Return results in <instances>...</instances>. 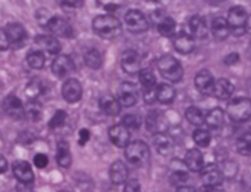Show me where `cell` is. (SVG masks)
<instances>
[{
	"label": "cell",
	"instance_id": "1",
	"mask_svg": "<svg viewBox=\"0 0 251 192\" xmlns=\"http://www.w3.org/2000/svg\"><path fill=\"white\" fill-rule=\"evenodd\" d=\"M92 28L97 35H100L101 38H107V40L115 38L121 34V23L115 16H112V14L95 17L94 23H92Z\"/></svg>",
	"mask_w": 251,
	"mask_h": 192
},
{
	"label": "cell",
	"instance_id": "2",
	"mask_svg": "<svg viewBox=\"0 0 251 192\" xmlns=\"http://www.w3.org/2000/svg\"><path fill=\"white\" fill-rule=\"evenodd\" d=\"M158 66V70L161 72V75L164 76L166 80L172 81V83H178L181 81L182 75H184V70H182V66L179 64L178 60H175L172 55H164L161 57L156 63Z\"/></svg>",
	"mask_w": 251,
	"mask_h": 192
},
{
	"label": "cell",
	"instance_id": "3",
	"mask_svg": "<svg viewBox=\"0 0 251 192\" xmlns=\"http://www.w3.org/2000/svg\"><path fill=\"white\" fill-rule=\"evenodd\" d=\"M228 24H230V31L236 37H242L248 31V12L245 11L244 6H233L228 11Z\"/></svg>",
	"mask_w": 251,
	"mask_h": 192
},
{
	"label": "cell",
	"instance_id": "4",
	"mask_svg": "<svg viewBox=\"0 0 251 192\" xmlns=\"http://www.w3.org/2000/svg\"><path fill=\"white\" fill-rule=\"evenodd\" d=\"M126 159L133 166H143L150 159V148L143 140H135L126 148Z\"/></svg>",
	"mask_w": 251,
	"mask_h": 192
},
{
	"label": "cell",
	"instance_id": "5",
	"mask_svg": "<svg viewBox=\"0 0 251 192\" xmlns=\"http://www.w3.org/2000/svg\"><path fill=\"white\" fill-rule=\"evenodd\" d=\"M227 114L233 122H245L251 118V99L248 98H236L228 107Z\"/></svg>",
	"mask_w": 251,
	"mask_h": 192
},
{
	"label": "cell",
	"instance_id": "6",
	"mask_svg": "<svg viewBox=\"0 0 251 192\" xmlns=\"http://www.w3.org/2000/svg\"><path fill=\"white\" fill-rule=\"evenodd\" d=\"M124 20H126V24H127V29L135 34L146 32L150 26L147 17L138 9H130L127 14H126Z\"/></svg>",
	"mask_w": 251,
	"mask_h": 192
},
{
	"label": "cell",
	"instance_id": "7",
	"mask_svg": "<svg viewBox=\"0 0 251 192\" xmlns=\"http://www.w3.org/2000/svg\"><path fill=\"white\" fill-rule=\"evenodd\" d=\"M61 95H63V99L69 104H75V102H78L83 96V87L80 84L78 80H74V78H69L65 81L61 87Z\"/></svg>",
	"mask_w": 251,
	"mask_h": 192
},
{
	"label": "cell",
	"instance_id": "8",
	"mask_svg": "<svg viewBox=\"0 0 251 192\" xmlns=\"http://www.w3.org/2000/svg\"><path fill=\"white\" fill-rule=\"evenodd\" d=\"M46 28L57 37H63V38L74 37V29L71 26V23L65 19L57 17V16H52L51 19H49Z\"/></svg>",
	"mask_w": 251,
	"mask_h": 192
},
{
	"label": "cell",
	"instance_id": "9",
	"mask_svg": "<svg viewBox=\"0 0 251 192\" xmlns=\"http://www.w3.org/2000/svg\"><path fill=\"white\" fill-rule=\"evenodd\" d=\"M109 137L110 142L118 148H127L129 140H130V130L127 127L121 125H114L109 130Z\"/></svg>",
	"mask_w": 251,
	"mask_h": 192
},
{
	"label": "cell",
	"instance_id": "10",
	"mask_svg": "<svg viewBox=\"0 0 251 192\" xmlns=\"http://www.w3.org/2000/svg\"><path fill=\"white\" fill-rule=\"evenodd\" d=\"M12 172H14L17 180L23 185H31L35 178L31 165L25 160H17V162L12 163Z\"/></svg>",
	"mask_w": 251,
	"mask_h": 192
},
{
	"label": "cell",
	"instance_id": "11",
	"mask_svg": "<svg viewBox=\"0 0 251 192\" xmlns=\"http://www.w3.org/2000/svg\"><path fill=\"white\" fill-rule=\"evenodd\" d=\"M75 70V64L71 57L68 55H58L52 61V72L57 78H66L68 75H71Z\"/></svg>",
	"mask_w": 251,
	"mask_h": 192
},
{
	"label": "cell",
	"instance_id": "12",
	"mask_svg": "<svg viewBox=\"0 0 251 192\" xmlns=\"http://www.w3.org/2000/svg\"><path fill=\"white\" fill-rule=\"evenodd\" d=\"M215 84L216 81L208 70H201L195 76V85L198 88V92L202 95H213V92H215Z\"/></svg>",
	"mask_w": 251,
	"mask_h": 192
},
{
	"label": "cell",
	"instance_id": "13",
	"mask_svg": "<svg viewBox=\"0 0 251 192\" xmlns=\"http://www.w3.org/2000/svg\"><path fill=\"white\" fill-rule=\"evenodd\" d=\"M5 31H6V35L9 38L11 46H14V47H22L28 38L26 29H25L20 23H9L5 28Z\"/></svg>",
	"mask_w": 251,
	"mask_h": 192
},
{
	"label": "cell",
	"instance_id": "14",
	"mask_svg": "<svg viewBox=\"0 0 251 192\" xmlns=\"http://www.w3.org/2000/svg\"><path fill=\"white\" fill-rule=\"evenodd\" d=\"M121 67L126 73L135 75L141 70V58L135 50H127L121 57Z\"/></svg>",
	"mask_w": 251,
	"mask_h": 192
},
{
	"label": "cell",
	"instance_id": "15",
	"mask_svg": "<svg viewBox=\"0 0 251 192\" xmlns=\"http://www.w3.org/2000/svg\"><path fill=\"white\" fill-rule=\"evenodd\" d=\"M35 46L39 47V50H42V52L51 54V55H57L60 52V49H61L60 42L52 35H39V37H35Z\"/></svg>",
	"mask_w": 251,
	"mask_h": 192
},
{
	"label": "cell",
	"instance_id": "16",
	"mask_svg": "<svg viewBox=\"0 0 251 192\" xmlns=\"http://www.w3.org/2000/svg\"><path fill=\"white\" fill-rule=\"evenodd\" d=\"M3 110L14 119L25 118V106L16 95H8L3 101Z\"/></svg>",
	"mask_w": 251,
	"mask_h": 192
},
{
	"label": "cell",
	"instance_id": "17",
	"mask_svg": "<svg viewBox=\"0 0 251 192\" xmlns=\"http://www.w3.org/2000/svg\"><path fill=\"white\" fill-rule=\"evenodd\" d=\"M120 102L124 107H132L138 102V87L132 83H123L120 87Z\"/></svg>",
	"mask_w": 251,
	"mask_h": 192
},
{
	"label": "cell",
	"instance_id": "18",
	"mask_svg": "<svg viewBox=\"0 0 251 192\" xmlns=\"http://www.w3.org/2000/svg\"><path fill=\"white\" fill-rule=\"evenodd\" d=\"M201 178H202L204 186H219L224 180V174L218 166L210 165L207 168H202V171H201Z\"/></svg>",
	"mask_w": 251,
	"mask_h": 192
},
{
	"label": "cell",
	"instance_id": "19",
	"mask_svg": "<svg viewBox=\"0 0 251 192\" xmlns=\"http://www.w3.org/2000/svg\"><path fill=\"white\" fill-rule=\"evenodd\" d=\"M173 46L175 49L178 50L179 54L187 55V54H192L193 49H195V40H193V35L192 34H187V32H179L173 40Z\"/></svg>",
	"mask_w": 251,
	"mask_h": 192
},
{
	"label": "cell",
	"instance_id": "20",
	"mask_svg": "<svg viewBox=\"0 0 251 192\" xmlns=\"http://www.w3.org/2000/svg\"><path fill=\"white\" fill-rule=\"evenodd\" d=\"M109 175H110V182L114 185H123L124 182H127L129 170H127V166H126L124 162L117 160V162H114L110 165Z\"/></svg>",
	"mask_w": 251,
	"mask_h": 192
},
{
	"label": "cell",
	"instance_id": "21",
	"mask_svg": "<svg viewBox=\"0 0 251 192\" xmlns=\"http://www.w3.org/2000/svg\"><path fill=\"white\" fill-rule=\"evenodd\" d=\"M146 125H147V130L152 131L155 134L158 133H164V130L167 128V122L166 118L162 116L159 111H152L147 114V119H146Z\"/></svg>",
	"mask_w": 251,
	"mask_h": 192
},
{
	"label": "cell",
	"instance_id": "22",
	"mask_svg": "<svg viewBox=\"0 0 251 192\" xmlns=\"http://www.w3.org/2000/svg\"><path fill=\"white\" fill-rule=\"evenodd\" d=\"M185 165L190 171L201 172L204 168V156L199 149L193 148L185 152Z\"/></svg>",
	"mask_w": 251,
	"mask_h": 192
},
{
	"label": "cell",
	"instance_id": "23",
	"mask_svg": "<svg viewBox=\"0 0 251 192\" xmlns=\"http://www.w3.org/2000/svg\"><path fill=\"white\" fill-rule=\"evenodd\" d=\"M211 32L216 40H225L230 32V24L225 17H215L211 21Z\"/></svg>",
	"mask_w": 251,
	"mask_h": 192
},
{
	"label": "cell",
	"instance_id": "24",
	"mask_svg": "<svg viewBox=\"0 0 251 192\" xmlns=\"http://www.w3.org/2000/svg\"><path fill=\"white\" fill-rule=\"evenodd\" d=\"M153 147L161 156H170L172 151H173L172 139L164 133H158V134L153 136Z\"/></svg>",
	"mask_w": 251,
	"mask_h": 192
},
{
	"label": "cell",
	"instance_id": "25",
	"mask_svg": "<svg viewBox=\"0 0 251 192\" xmlns=\"http://www.w3.org/2000/svg\"><path fill=\"white\" fill-rule=\"evenodd\" d=\"M100 107L109 116H117L121 111V102L114 96H103L100 99Z\"/></svg>",
	"mask_w": 251,
	"mask_h": 192
},
{
	"label": "cell",
	"instance_id": "26",
	"mask_svg": "<svg viewBox=\"0 0 251 192\" xmlns=\"http://www.w3.org/2000/svg\"><path fill=\"white\" fill-rule=\"evenodd\" d=\"M233 92H234V87H233L231 81L227 80V78H221V80L216 81V84H215V92H213V93H215V96L218 99L225 101V99H230V96L233 95Z\"/></svg>",
	"mask_w": 251,
	"mask_h": 192
},
{
	"label": "cell",
	"instance_id": "27",
	"mask_svg": "<svg viewBox=\"0 0 251 192\" xmlns=\"http://www.w3.org/2000/svg\"><path fill=\"white\" fill-rule=\"evenodd\" d=\"M188 26H190V34L196 38H207V24H205V20L199 16H193L188 21Z\"/></svg>",
	"mask_w": 251,
	"mask_h": 192
},
{
	"label": "cell",
	"instance_id": "28",
	"mask_svg": "<svg viewBox=\"0 0 251 192\" xmlns=\"http://www.w3.org/2000/svg\"><path fill=\"white\" fill-rule=\"evenodd\" d=\"M224 121H225V113L222 108H213L205 116V124L208 125V128H211V130H219V128L224 125Z\"/></svg>",
	"mask_w": 251,
	"mask_h": 192
},
{
	"label": "cell",
	"instance_id": "29",
	"mask_svg": "<svg viewBox=\"0 0 251 192\" xmlns=\"http://www.w3.org/2000/svg\"><path fill=\"white\" fill-rule=\"evenodd\" d=\"M176 96V92L170 84H158L156 85V101L161 104H170Z\"/></svg>",
	"mask_w": 251,
	"mask_h": 192
},
{
	"label": "cell",
	"instance_id": "30",
	"mask_svg": "<svg viewBox=\"0 0 251 192\" xmlns=\"http://www.w3.org/2000/svg\"><path fill=\"white\" fill-rule=\"evenodd\" d=\"M57 163L61 168H69L72 163V154L66 142H60L57 147Z\"/></svg>",
	"mask_w": 251,
	"mask_h": 192
},
{
	"label": "cell",
	"instance_id": "31",
	"mask_svg": "<svg viewBox=\"0 0 251 192\" xmlns=\"http://www.w3.org/2000/svg\"><path fill=\"white\" fill-rule=\"evenodd\" d=\"M84 63H86V66L91 69H100L103 66V57L97 49L91 47V49H87L84 54Z\"/></svg>",
	"mask_w": 251,
	"mask_h": 192
},
{
	"label": "cell",
	"instance_id": "32",
	"mask_svg": "<svg viewBox=\"0 0 251 192\" xmlns=\"http://www.w3.org/2000/svg\"><path fill=\"white\" fill-rule=\"evenodd\" d=\"M26 63H28V66L31 69H35V70L43 69V66H45V54L39 49L31 50V52L26 55Z\"/></svg>",
	"mask_w": 251,
	"mask_h": 192
},
{
	"label": "cell",
	"instance_id": "33",
	"mask_svg": "<svg viewBox=\"0 0 251 192\" xmlns=\"http://www.w3.org/2000/svg\"><path fill=\"white\" fill-rule=\"evenodd\" d=\"M185 119L195 127H201L202 124H205V116L198 107H188L185 110Z\"/></svg>",
	"mask_w": 251,
	"mask_h": 192
},
{
	"label": "cell",
	"instance_id": "34",
	"mask_svg": "<svg viewBox=\"0 0 251 192\" xmlns=\"http://www.w3.org/2000/svg\"><path fill=\"white\" fill-rule=\"evenodd\" d=\"M175 29H176V23L172 17H164L158 23V32L164 37H172L175 34Z\"/></svg>",
	"mask_w": 251,
	"mask_h": 192
},
{
	"label": "cell",
	"instance_id": "35",
	"mask_svg": "<svg viewBox=\"0 0 251 192\" xmlns=\"http://www.w3.org/2000/svg\"><path fill=\"white\" fill-rule=\"evenodd\" d=\"M43 92H45V85L40 80H32L26 87V96L31 101H35Z\"/></svg>",
	"mask_w": 251,
	"mask_h": 192
},
{
	"label": "cell",
	"instance_id": "36",
	"mask_svg": "<svg viewBox=\"0 0 251 192\" xmlns=\"http://www.w3.org/2000/svg\"><path fill=\"white\" fill-rule=\"evenodd\" d=\"M236 148H237V152H239V154L251 156V133H245L244 136L237 139Z\"/></svg>",
	"mask_w": 251,
	"mask_h": 192
},
{
	"label": "cell",
	"instance_id": "37",
	"mask_svg": "<svg viewBox=\"0 0 251 192\" xmlns=\"http://www.w3.org/2000/svg\"><path fill=\"white\" fill-rule=\"evenodd\" d=\"M193 140H195L196 145L205 148V147L210 145L211 134H210L208 130H204V128H198V130H195V133H193Z\"/></svg>",
	"mask_w": 251,
	"mask_h": 192
},
{
	"label": "cell",
	"instance_id": "38",
	"mask_svg": "<svg viewBox=\"0 0 251 192\" xmlns=\"http://www.w3.org/2000/svg\"><path fill=\"white\" fill-rule=\"evenodd\" d=\"M25 116H26L28 119L37 122V121H40L42 118V107L37 104V102L34 101H29V104L25 107Z\"/></svg>",
	"mask_w": 251,
	"mask_h": 192
},
{
	"label": "cell",
	"instance_id": "39",
	"mask_svg": "<svg viewBox=\"0 0 251 192\" xmlns=\"http://www.w3.org/2000/svg\"><path fill=\"white\" fill-rule=\"evenodd\" d=\"M140 83L143 84L144 88H155L156 87V78H155L153 72L150 69L140 70Z\"/></svg>",
	"mask_w": 251,
	"mask_h": 192
},
{
	"label": "cell",
	"instance_id": "40",
	"mask_svg": "<svg viewBox=\"0 0 251 192\" xmlns=\"http://www.w3.org/2000/svg\"><path fill=\"white\" fill-rule=\"evenodd\" d=\"M123 125L127 127L129 130H138L141 127V118L138 114H126L123 118Z\"/></svg>",
	"mask_w": 251,
	"mask_h": 192
},
{
	"label": "cell",
	"instance_id": "41",
	"mask_svg": "<svg viewBox=\"0 0 251 192\" xmlns=\"http://www.w3.org/2000/svg\"><path fill=\"white\" fill-rule=\"evenodd\" d=\"M170 182L173 185H176L178 188L179 186H184L187 182H188V174L182 170H176V171H173L172 175H170Z\"/></svg>",
	"mask_w": 251,
	"mask_h": 192
},
{
	"label": "cell",
	"instance_id": "42",
	"mask_svg": "<svg viewBox=\"0 0 251 192\" xmlns=\"http://www.w3.org/2000/svg\"><path fill=\"white\" fill-rule=\"evenodd\" d=\"M66 118H68L66 111L57 110L55 114L52 116V119L49 121V128H60V127H63V125H65V122H66Z\"/></svg>",
	"mask_w": 251,
	"mask_h": 192
},
{
	"label": "cell",
	"instance_id": "43",
	"mask_svg": "<svg viewBox=\"0 0 251 192\" xmlns=\"http://www.w3.org/2000/svg\"><path fill=\"white\" fill-rule=\"evenodd\" d=\"M98 3L101 5L106 11L115 12V11H118L123 6L124 0H98Z\"/></svg>",
	"mask_w": 251,
	"mask_h": 192
},
{
	"label": "cell",
	"instance_id": "44",
	"mask_svg": "<svg viewBox=\"0 0 251 192\" xmlns=\"http://www.w3.org/2000/svg\"><path fill=\"white\" fill-rule=\"evenodd\" d=\"M57 3H58L60 8H63L65 11H72V9L80 6L78 0H57Z\"/></svg>",
	"mask_w": 251,
	"mask_h": 192
},
{
	"label": "cell",
	"instance_id": "45",
	"mask_svg": "<svg viewBox=\"0 0 251 192\" xmlns=\"http://www.w3.org/2000/svg\"><path fill=\"white\" fill-rule=\"evenodd\" d=\"M48 162H49L48 156H46V154H42V152H39V154H35V157H34V165L37 166V168H40V170L46 168V166H48Z\"/></svg>",
	"mask_w": 251,
	"mask_h": 192
},
{
	"label": "cell",
	"instance_id": "46",
	"mask_svg": "<svg viewBox=\"0 0 251 192\" xmlns=\"http://www.w3.org/2000/svg\"><path fill=\"white\" fill-rule=\"evenodd\" d=\"M144 101L147 104H152L156 101V87L155 88H144Z\"/></svg>",
	"mask_w": 251,
	"mask_h": 192
},
{
	"label": "cell",
	"instance_id": "47",
	"mask_svg": "<svg viewBox=\"0 0 251 192\" xmlns=\"http://www.w3.org/2000/svg\"><path fill=\"white\" fill-rule=\"evenodd\" d=\"M9 46H11V43L6 35V31L0 29V50H6V49H9Z\"/></svg>",
	"mask_w": 251,
	"mask_h": 192
},
{
	"label": "cell",
	"instance_id": "48",
	"mask_svg": "<svg viewBox=\"0 0 251 192\" xmlns=\"http://www.w3.org/2000/svg\"><path fill=\"white\" fill-rule=\"evenodd\" d=\"M123 192H141V186L136 180H129L127 183H126Z\"/></svg>",
	"mask_w": 251,
	"mask_h": 192
},
{
	"label": "cell",
	"instance_id": "49",
	"mask_svg": "<svg viewBox=\"0 0 251 192\" xmlns=\"http://www.w3.org/2000/svg\"><path fill=\"white\" fill-rule=\"evenodd\" d=\"M89 139H91L89 130H86V128L80 130V133H78V144H80V145H86V144H87V140H89Z\"/></svg>",
	"mask_w": 251,
	"mask_h": 192
},
{
	"label": "cell",
	"instance_id": "50",
	"mask_svg": "<svg viewBox=\"0 0 251 192\" xmlns=\"http://www.w3.org/2000/svg\"><path fill=\"white\" fill-rule=\"evenodd\" d=\"M237 61H239V54H236V52L227 55V57H225V60H224V63L227 64V66H233V64H236Z\"/></svg>",
	"mask_w": 251,
	"mask_h": 192
},
{
	"label": "cell",
	"instance_id": "51",
	"mask_svg": "<svg viewBox=\"0 0 251 192\" xmlns=\"http://www.w3.org/2000/svg\"><path fill=\"white\" fill-rule=\"evenodd\" d=\"M199 192H224V191L219 189V186H202Z\"/></svg>",
	"mask_w": 251,
	"mask_h": 192
},
{
	"label": "cell",
	"instance_id": "52",
	"mask_svg": "<svg viewBox=\"0 0 251 192\" xmlns=\"http://www.w3.org/2000/svg\"><path fill=\"white\" fill-rule=\"evenodd\" d=\"M6 170H8V162L2 154H0V174L6 172Z\"/></svg>",
	"mask_w": 251,
	"mask_h": 192
},
{
	"label": "cell",
	"instance_id": "53",
	"mask_svg": "<svg viewBox=\"0 0 251 192\" xmlns=\"http://www.w3.org/2000/svg\"><path fill=\"white\" fill-rule=\"evenodd\" d=\"M176 192H196V189L193 186H188V185H184V186H179L176 189Z\"/></svg>",
	"mask_w": 251,
	"mask_h": 192
},
{
	"label": "cell",
	"instance_id": "54",
	"mask_svg": "<svg viewBox=\"0 0 251 192\" xmlns=\"http://www.w3.org/2000/svg\"><path fill=\"white\" fill-rule=\"evenodd\" d=\"M149 3H159V0H146Z\"/></svg>",
	"mask_w": 251,
	"mask_h": 192
},
{
	"label": "cell",
	"instance_id": "55",
	"mask_svg": "<svg viewBox=\"0 0 251 192\" xmlns=\"http://www.w3.org/2000/svg\"><path fill=\"white\" fill-rule=\"evenodd\" d=\"M248 29H250V31H251V19H250V20H248Z\"/></svg>",
	"mask_w": 251,
	"mask_h": 192
},
{
	"label": "cell",
	"instance_id": "56",
	"mask_svg": "<svg viewBox=\"0 0 251 192\" xmlns=\"http://www.w3.org/2000/svg\"><path fill=\"white\" fill-rule=\"evenodd\" d=\"M78 3H80V6L83 5V0H78Z\"/></svg>",
	"mask_w": 251,
	"mask_h": 192
},
{
	"label": "cell",
	"instance_id": "57",
	"mask_svg": "<svg viewBox=\"0 0 251 192\" xmlns=\"http://www.w3.org/2000/svg\"><path fill=\"white\" fill-rule=\"evenodd\" d=\"M58 192H69V191H58Z\"/></svg>",
	"mask_w": 251,
	"mask_h": 192
}]
</instances>
